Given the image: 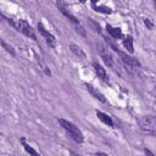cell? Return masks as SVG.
<instances>
[{
    "label": "cell",
    "mask_w": 156,
    "mask_h": 156,
    "mask_svg": "<svg viewBox=\"0 0 156 156\" xmlns=\"http://www.w3.org/2000/svg\"><path fill=\"white\" fill-rule=\"evenodd\" d=\"M58 123L66 130V133L69 135V138L72 140H74L76 143H83L84 136H83V133L80 132V129L78 127H76L73 123H71V122H68V121H66L63 118H60Z\"/></svg>",
    "instance_id": "6da1fadb"
},
{
    "label": "cell",
    "mask_w": 156,
    "mask_h": 156,
    "mask_svg": "<svg viewBox=\"0 0 156 156\" xmlns=\"http://www.w3.org/2000/svg\"><path fill=\"white\" fill-rule=\"evenodd\" d=\"M7 22L10 24H12L18 32H21L22 34H24L26 37L33 39V40H37V35H35V32L34 29L28 24L27 21L24 20H11V18H7Z\"/></svg>",
    "instance_id": "7a4b0ae2"
},
{
    "label": "cell",
    "mask_w": 156,
    "mask_h": 156,
    "mask_svg": "<svg viewBox=\"0 0 156 156\" xmlns=\"http://www.w3.org/2000/svg\"><path fill=\"white\" fill-rule=\"evenodd\" d=\"M140 129L149 134H156V116H143L138 119Z\"/></svg>",
    "instance_id": "3957f363"
},
{
    "label": "cell",
    "mask_w": 156,
    "mask_h": 156,
    "mask_svg": "<svg viewBox=\"0 0 156 156\" xmlns=\"http://www.w3.org/2000/svg\"><path fill=\"white\" fill-rule=\"evenodd\" d=\"M98 49H99V54L101 56V58L104 60V62L108 66V67H112L113 66V57L111 55V52L108 51V49L101 44H98Z\"/></svg>",
    "instance_id": "277c9868"
},
{
    "label": "cell",
    "mask_w": 156,
    "mask_h": 156,
    "mask_svg": "<svg viewBox=\"0 0 156 156\" xmlns=\"http://www.w3.org/2000/svg\"><path fill=\"white\" fill-rule=\"evenodd\" d=\"M56 6H57V7H58V10H60V11H61V12H62V13H63V15H65V16H66V17H67L72 23H73V26H74V24H79V21H78V20H77V18H76L71 12H69V10L67 9V6H66V4H65L63 1L57 0V1H56Z\"/></svg>",
    "instance_id": "5b68a950"
},
{
    "label": "cell",
    "mask_w": 156,
    "mask_h": 156,
    "mask_svg": "<svg viewBox=\"0 0 156 156\" xmlns=\"http://www.w3.org/2000/svg\"><path fill=\"white\" fill-rule=\"evenodd\" d=\"M38 29H39L40 34L45 38V40H46L48 45H49V46H51V48H55V46H56V39H55V37H54L50 32H48V30L44 28V26H43L41 23H38Z\"/></svg>",
    "instance_id": "8992f818"
},
{
    "label": "cell",
    "mask_w": 156,
    "mask_h": 156,
    "mask_svg": "<svg viewBox=\"0 0 156 156\" xmlns=\"http://www.w3.org/2000/svg\"><path fill=\"white\" fill-rule=\"evenodd\" d=\"M116 51L118 52V55L121 56V58L123 60V62H124V63H127V65H129V66H134V67H139V66H140L139 61H138L135 57H133V56H129V55H127V54H124V52L119 51L118 49H117Z\"/></svg>",
    "instance_id": "52a82bcc"
},
{
    "label": "cell",
    "mask_w": 156,
    "mask_h": 156,
    "mask_svg": "<svg viewBox=\"0 0 156 156\" xmlns=\"http://www.w3.org/2000/svg\"><path fill=\"white\" fill-rule=\"evenodd\" d=\"M93 67H94V71H95V73L98 74V77H99L102 82L108 83V77H107V73H106L105 68H104L101 65H99L98 62H93Z\"/></svg>",
    "instance_id": "ba28073f"
},
{
    "label": "cell",
    "mask_w": 156,
    "mask_h": 156,
    "mask_svg": "<svg viewBox=\"0 0 156 156\" xmlns=\"http://www.w3.org/2000/svg\"><path fill=\"white\" fill-rule=\"evenodd\" d=\"M85 87H87V90H88L95 99L100 100L101 102H106V99H105V96H104L102 93H100L98 89H95V88H94L93 85H90V84H85Z\"/></svg>",
    "instance_id": "9c48e42d"
},
{
    "label": "cell",
    "mask_w": 156,
    "mask_h": 156,
    "mask_svg": "<svg viewBox=\"0 0 156 156\" xmlns=\"http://www.w3.org/2000/svg\"><path fill=\"white\" fill-rule=\"evenodd\" d=\"M106 30H107V33H108L112 38H115V39H121V38H123V34H122L121 28H116V27H112V26L107 24V26H106Z\"/></svg>",
    "instance_id": "30bf717a"
},
{
    "label": "cell",
    "mask_w": 156,
    "mask_h": 156,
    "mask_svg": "<svg viewBox=\"0 0 156 156\" xmlns=\"http://www.w3.org/2000/svg\"><path fill=\"white\" fill-rule=\"evenodd\" d=\"M96 116H98V118H99L104 124H106V126H108V127H113V122H112V119H111V117H110L108 115H106V113H104V112H101V111H96Z\"/></svg>",
    "instance_id": "8fae6325"
},
{
    "label": "cell",
    "mask_w": 156,
    "mask_h": 156,
    "mask_svg": "<svg viewBox=\"0 0 156 156\" xmlns=\"http://www.w3.org/2000/svg\"><path fill=\"white\" fill-rule=\"evenodd\" d=\"M69 49H71V51L76 55V56H78L79 58H82V60H84L87 56H85V52L78 46V45H76V44H71L69 45Z\"/></svg>",
    "instance_id": "7c38bea8"
},
{
    "label": "cell",
    "mask_w": 156,
    "mask_h": 156,
    "mask_svg": "<svg viewBox=\"0 0 156 156\" xmlns=\"http://www.w3.org/2000/svg\"><path fill=\"white\" fill-rule=\"evenodd\" d=\"M123 46L132 54L134 51V46H133V38L130 35H127L123 38Z\"/></svg>",
    "instance_id": "4fadbf2b"
},
{
    "label": "cell",
    "mask_w": 156,
    "mask_h": 156,
    "mask_svg": "<svg viewBox=\"0 0 156 156\" xmlns=\"http://www.w3.org/2000/svg\"><path fill=\"white\" fill-rule=\"evenodd\" d=\"M88 24H89V27H90L94 32H96V33H101V27H100V24H99L98 22H95L94 20L88 18Z\"/></svg>",
    "instance_id": "5bb4252c"
},
{
    "label": "cell",
    "mask_w": 156,
    "mask_h": 156,
    "mask_svg": "<svg viewBox=\"0 0 156 156\" xmlns=\"http://www.w3.org/2000/svg\"><path fill=\"white\" fill-rule=\"evenodd\" d=\"M93 9L96 12H101V13H106V15H110L112 12V10L110 7H106V6H96L95 4H93Z\"/></svg>",
    "instance_id": "9a60e30c"
},
{
    "label": "cell",
    "mask_w": 156,
    "mask_h": 156,
    "mask_svg": "<svg viewBox=\"0 0 156 156\" xmlns=\"http://www.w3.org/2000/svg\"><path fill=\"white\" fill-rule=\"evenodd\" d=\"M21 143L23 144V146H24V150L27 151V152H29V154H32V155H38V152L34 150V149H32L28 144H26V141H24V138H22L21 139Z\"/></svg>",
    "instance_id": "2e32d148"
},
{
    "label": "cell",
    "mask_w": 156,
    "mask_h": 156,
    "mask_svg": "<svg viewBox=\"0 0 156 156\" xmlns=\"http://www.w3.org/2000/svg\"><path fill=\"white\" fill-rule=\"evenodd\" d=\"M1 45H2V48H4L9 54H11L12 56H15V50H13V48H12L11 45L6 44V41H5V40H1Z\"/></svg>",
    "instance_id": "e0dca14e"
},
{
    "label": "cell",
    "mask_w": 156,
    "mask_h": 156,
    "mask_svg": "<svg viewBox=\"0 0 156 156\" xmlns=\"http://www.w3.org/2000/svg\"><path fill=\"white\" fill-rule=\"evenodd\" d=\"M74 28H76V32H77L78 34H80L82 37H85V29L80 26V23H79V24H74Z\"/></svg>",
    "instance_id": "ac0fdd59"
},
{
    "label": "cell",
    "mask_w": 156,
    "mask_h": 156,
    "mask_svg": "<svg viewBox=\"0 0 156 156\" xmlns=\"http://www.w3.org/2000/svg\"><path fill=\"white\" fill-rule=\"evenodd\" d=\"M144 23H145V26H146L149 29H152V28H154V24H152V22H151L149 18H145V20H144Z\"/></svg>",
    "instance_id": "d6986e66"
},
{
    "label": "cell",
    "mask_w": 156,
    "mask_h": 156,
    "mask_svg": "<svg viewBox=\"0 0 156 156\" xmlns=\"http://www.w3.org/2000/svg\"><path fill=\"white\" fill-rule=\"evenodd\" d=\"M90 1H91V2H93V4H96V2H98V1H99V0H90Z\"/></svg>",
    "instance_id": "ffe728a7"
},
{
    "label": "cell",
    "mask_w": 156,
    "mask_h": 156,
    "mask_svg": "<svg viewBox=\"0 0 156 156\" xmlns=\"http://www.w3.org/2000/svg\"><path fill=\"white\" fill-rule=\"evenodd\" d=\"M152 2H154V6H155V9H156V0H152Z\"/></svg>",
    "instance_id": "44dd1931"
}]
</instances>
